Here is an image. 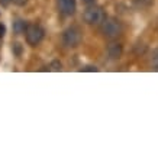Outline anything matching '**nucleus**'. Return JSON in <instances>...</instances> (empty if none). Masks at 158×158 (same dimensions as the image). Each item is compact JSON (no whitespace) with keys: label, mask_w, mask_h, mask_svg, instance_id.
I'll return each instance as SVG.
<instances>
[{"label":"nucleus","mask_w":158,"mask_h":158,"mask_svg":"<svg viewBox=\"0 0 158 158\" xmlns=\"http://www.w3.org/2000/svg\"><path fill=\"white\" fill-rule=\"evenodd\" d=\"M100 31L103 36L109 39H116L122 34V23H120L118 19H113V18H106L103 22H102V26H100Z\"/></svg>","instance_id":"nucleus-1"},{"label":"nucleus","mask_w":158,"mask_h":158,"mask_svg":"<svg viewBox=\"0 0 158 158\" xmlns=\"http://www.w3.org/2000/svg\"><path fill=\"white\" fill-rule=\"evenodd\" d=\"M83 41L81 29L78 26H68L64 32H62V44L67 48H77Z\"/></svg>","instance_id":"nucleus-2"},{"label":"nucleus","mask_w":158,"mask_h":158,"mask_svg":"<svg viewBox=\"0 0 158 158\" xmlns=\"http://www.w3.org/2000/svg\"><path fill=\"white\" fill-rule=\"evenodd\" d=\"M105 19H106L105 10L102 9L100 6L91 5V6H89V7L84 10V13H83V20H84L87 25H99Z\"/></svg>","instance_id":"nucleus-3"},{"label":"nucleus","mask_w":158,"mask_h":158,"mask_svg":"<svg viewBox=\"0 0 158 158\" xmlns=\"http://www.w3.org/2000/svg\"><path fill=\"white\" fill-rule=\"evenodd\" d=\"M44 36H45V31L41 25L34 23V25H29L26 32H25V38H26V42L31 47H36L39 44L42 42Z\"/></svg>","instance_id":"nucleus-4"},{"label":"nucleus","mask_w":158,"mask_h":158,"mask_svg":"<svg viewBox=\"0 0 158 158\" xmlns=\"http://www.w3.org/2000/svg\"><path fill=\"white\" fill-rule=\"evenodd\" d=\"M57 5L60 13L64 15V16H71V15L76 13L77 9L76 0H57Z\"/></svg>","instance_id":"nucleus-5"},{"label":"nucleus","mask_w":158,"mask_h":158,"mask_svg":"<svg viewBox=\"0 0 158 158\" xmlns=\"http://www.w3.org/2000/svg\"><path fill=\"white\" fill-rule=\"evenodd\" d=\"M106 52H107L110 60H119L122 57V54H123V47L119 42H110L106 47Z\"/></svg>","instance_id":"nucleus-6"},{"label":"nucleus","mask_w":158,"mask_h":158,"mask_svg":"<svg viewBox=\"0 0 158 158\" xmlns=\"http://www.w3.org/2000/svg\"><path fill=\"white\" fill-rule=\"evenodd\" d=\"M28 26H29V23L26 22V20H23V19H16L13 22V32L16 35H22V34H25V32H26Z\"/></svg>","instance_id":"nucleus-7"},{"label":"nucleus","mask_w":158,"mask_h":158,"mask_svg":"<svg viewBox=\"0 0 158 158\" xmlns=\"http://www.w3.org/2000/svg\"><path fill=\"white\" fill-rule=\"evenodd\" d=\"M12 52H13L15 57H20L22 52H23V47H22L19 42H15L13 45H12Z\"/></svg>","instance_id":"nucleus-8"},{"label":"nucleus","mask_w":158,"mask_h":158,"mask_svg":"<svg viewBox=\"0 0 158 158\" xmlns=\"http://www.w3.org/2000/svg\"><path fill=\"white\" fill-rule=\"evenodd\" d=\"M62 68V64L58 60H54L51 64H49V70H52V71H60Z\"/></svg>","instance_id":"nucleus-9"},{"label":"nucleus","mask_w":158,"mask_h":158,"mask_svg":"<svg viewBox=\"0 0 158 158\" xmlns=\"http://www.w3.org/2000/svg\"><path fill=\"white\" fill-rule=\"evenodd\" d=\"M152 68L155 71H158V48L154 49L152 52Z\"/></svg>","instance_id":"nucleus-10"},{"label":"nucleus","mask_w":158,"mask_h":158,"mask_svg":"<svg viewBox=\"0 0 158 158\" xmlns=\"http://www.w3.org/2000/svg\"><path fill=\"white\" fill-rule=\"evenodd\" d=\"M134 2L136 3V6H139V7H147V6H149L152 3L154 0H134Z\"/></svg>","instance_id":"nucleus-11"},{"label":"nucleus","mask_w":158,"mask_h":158,"mask_svg":"<svg viewBox=\"0 0 158 158\" xmlns=\"http://www.w3.org/2000/svg\"><path fill=\"white\" fill-rule=\"evenodd\" d=\"M81 71H84V73H96V71H99V68H97L96 65H84V67L81 68Z\"/></svg>","instance_id":"nucleus-12"},{"label":"nucleus","mask_w":158,"mask_h":158,"mask_svg":"<svg viewBox=\"0 0 158 158\" xmlns=\"http://www.w3.org/2000/svg\"><path fill=\"white\" fill-rule=\"evenodd\" d=\"M10 2L16 6H25L26 3H28V0H10Z\"/></svg>","instance_id":"nucleus-13"},{"label":"nucleus","mask_w":158,"mask_h":158,"mask_svg":"<svg viewBox=\"0 0 158 158\" xmlns=\"http://www.w3.org/2000/svg\"><path fill=\"white\" fill-rule=\"evenodd\" d=\"M5 34H6V26L2 23V22H0V39L5 36Z\"/></svg>","instance_id":"nucleus-14"},{"label":"nucleus","mask_w":158,"mask_h":158,"mask_svg":"<svg viewBox=\"0 0 158 158\" xmlns=\"http://www.w3.org/2000/svg\"><path fill=\"white\" fill-rule=\"evenodd\" d=\"M84 5H87V6H91V5H94L96 3V0H81Z\"/></svg>","instance_id":"nucleus-15"},{"label":"nucleus","mask_w":158,"mask_h":158,"mask_svg":"<svg viewBox=\"0 0 158 158\" xmlns=\"http://www.w3.org/2000/svg\"><path fill=\"white\" fill-rule=\"evenodd\" d=\"M9 2H10V0H0V5L5 6V7H6V6L9 5Z\"/></svg>","instance_id":"nucleus-16"}]
</instances>
